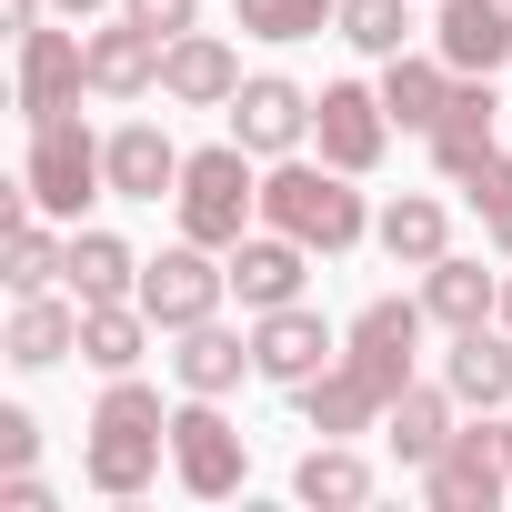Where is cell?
I'll list each match as a JSON object with an SVG mask.
<instances>
[{
	"label": "cell",
	"mask_w": 512,
	"mask_h": 512,
	"mask_svg": "<svg viewBox=\"0 0 512 512\" xmlns=\"http://www.w3.org/2000/svg\"><path fill=\"white\" fill-rule=\"evenodd\" d=\"M231 292H241V312H282V302H302V282H312V241H292V231H241L231 251Z\"/></svg>",
	"instance_id": "cell-13"
},
{
	"label": "cell",
	"mask_w": 512,
	"mask_h": 512,
	"mask_svg": "<svg viewBox=\"0 0 512 512\" xmlns=\"http://www.w3.org/2000/svg\"><path fill=\"white\" fill-rule=\"evenodd\" d=\"M171 472H181L191 502H231L251 482V442L221 422L211 392H181V412H171Z\"/></svg>",
	"instance_id": "cell-5"
},
{
	"label": "cell",
	"mask_w": 512,
	"mask_h": 512,
	"mask_svg": "<svg viewBox=\"0 0 512 512\" xmlns=\"http://www.w3.org/2000/svg\"><path fill=\"white\" fill-rule=\"evenodd\" d=\"M31 462H41V422L11 402V412H0V472H31Z\"/></svg>",
	"instance_id": "cell-34"
},
{
	"label": "cell",
	"mask_w": 512,
	"mask_h": 512,
	"mask_svg": "<svg viewBox=\"0 0 512 512\" xmlns=\"http://www.w3.org/2000/svg\"><path fill=\"white\" fill-rule=\"evenodd\" d=\"M502 332H512V272H502Z\"/></svg>",
	"instance_id": "cell-39"
},
{
	"label": "cell",
	"mask_w": 512,
	"mask_h": 512,
	"mask_svg": "<svg viewBox=\"0 0 512 512\" xmlns=\"http://www.w3.org/2000/svg\"><path fill=\"white\" fill-rule=\"evenodd\" d=\"M442 382H452V402H462V412H512V332H502V322L452 332Z\"/></svg>",
	"instance_id": "cell-18"
},
{
	"label": "cell",
	"mask_w": 512,
	"mask_h": 512,
	"mask_svg": "<svg viewBox=\"0 0 512 512\" xmlns=\"http://www.w3.org/2000/svg\"><path fill=\"white\" fill-rule=\"evenodd\" d=\"M422 312H432L442 332L502 322V272H482V262H462V251H442V262L422 272Z\"/></svg>",
	"instance_id": "cell-25"
},
{
	"label": "cell",
	"mask_w": 512,
	"mask_h": 512,
	"mask_svg": "<svg viewBox=\"0 0 512 512\" xmlns=\"http://www.w3.org/2000/svg\"><path fill=\"white\" fill-rule=\"evenodd\" d=\"M81 41H91V91H101V101H151V91H161V51H171V41L141 31L131 11H121L111 31H81Z\"/></svg>",
	"instance_id": "cell-17"
},
{
	"label": "cell",
	"mask_w": 512,
	"mask_h": 512,
	"mask_svg": "<svg viewBox=\"0 0 512 512\" xmlns=\"http://www.w3.org/2000/svg\"><path fill=\"white\" fill-rule=\"evenodd\" d=\"M61 21V11H51ZM21 31V121H61V111H81V91H91V41L81 31Z\"/></svg>",
	"instance_id": "cell-10"
},
{
	"label": "cell",
	"mask_w": 512,
	"mask_h": 512,
	"mask_svg": "<svg viewBox=\"0 0 512 512\" xmlns=\"http://www.w3.org/2000/svg\"><path fill=\"white\" fill-rule=\"evenodd\" d=\"M452 61L442 51H392L382 61V111H392V131H432L442 111H452Z\"/></svg>",
	"instance_id": "cell-23"
},
{
	"label": "cell",
	"mask_w": 512,
	"mask_h": 512,
	"mask_svg": "<svg viewBox=\"0 0 512 512\" xmlns=\"http://www.w3.org/2000/svg\"><path fill=\"white\" fill-rule=\"evenodd\" d=\"M171 342H181V352H171V382H181V392H211V402L241 392L251 372H262V362H251V332H231L221 312L191 322V332H171Z\"/></svg>",
	"instance_id": "cell-19"
},
{
	"label": "cell",
	"mask_w": 512,
	"mask_h": 512,
	"mask_svg": "<svg viewBox=\"0 0 512 512\" xmlns=\"http://www.w3.org/2000/svg\"><path fill=\"white\" fill-rule=\"evenodd\" d=\"M231 302V262H221V251L211 241H171V251H151V262H141V312L161 322V332H191V322H211Z\"/></svg>",
	"instance_id": "cell-6"
},
{
	"label": "cell",
	"mask_w": 512,
	"mask_h": 512,
	"mask_svg": "<svg viewBox=\"0 0 512 512\" xmlns=\"http://www.w3.org/2000/svg\"><path fill=\"white\" fill-rule=\"evenodd\" d=\"M292 492L322 502V512H362V502H372V462H362L352 442H312V452L292 462Z\"/></svg>",
	"instance_id": "cell-29"
},
{
	"label": "cell",
	"mask_w": 512,
	"mask_h": 512,
	"mask_svg": "<svg viewBox=\"0 0 512 512\" xmlns=\"http://www.w3.org/2000/svg\"><path fill=\"white\" fill-rule=\"evenodd\" d=\"M251 362H262V382H282V392H302L312 372H332L342 362V332L312 312V302H282V312H251Z\"/></svg>",
	"instance_id": "cell-9"
},
{
	"label": "cell",
	"mask_w": 512,
	"mask_h": 512,
	"mask_svg": "<svg viewBox=\"0 0 512 512\" xmlns=\"http://www.w3.org/2000/svg\"><path fill=\"white\" fill-rule=\"evenodd\" d=\"M332 11L342 0H231V21L251 41H312V31H332Z\"/></svg>",
	"instance_id": "cell-32"
},
{
	"label": "cell",
	"mask_w": 512,
	"mask_h": 512,
	"mask_svg": "<svg viewBox=\"0 0 512 512\" xmlns=\"http://www.w3.org/2000/svg\"><path fill=\"white\" fill-rule=\"evenodd\" d=\"M101 161H111V201H171L191 151H181L161 121H121V131L101 141Z\"/></svg>",
	"instance_id": "cell-15"
},
{
	"label": "cell",
	"mask_w": 512,
	"mask_h": 512,
	"mask_svg": "<svg viewBox=\"0 0 512 512\" xmlns=\"http://www.w3.org/2000/svg\"><path fill=\"white\" fill-rule=\"evenodd\" d=\"M452 412H462V402H452V382H402V392H392V412H382V442H392V462H402V472H422V462H432V452L462 432Z\"/></svg>",
	"instance_id": "cell-22"
},
{
	"label": "cell",
	"mask_w": 512,
	"mask_h": 512,
	"mask_svg": "<svg viewBox=\"0 0 512 512\" xmlns=\"http://www.w3.org/2000/svg\"><path fill=\"white\" fill-rule=\"evenodd\" d=\"M502 462H512V412H502Z\"/></svg>",
	"instance_id": "cell-40"
},
{
	"label": "cell",
	"mask_w": 512,
	"mask_h": 512,
	"mask_svg": "<svg viewBox=\"0 0 512 512\" xmlns=\"http://www.w3.org/2000/svg\"><path fill=\"white\" fill-rule=\"evenodd\" d=\"M372 241L392 251V262H402V272H432V262H442V251H452V211H442L432 191H392V201L372 211Z\"/></svg>",
	"instance_id": "cell-24"
},
{
	"label": "cell",
	"mask_w": 512,
	"mask_h": 512,
	"mask_svg": "<svg viewBox=\"0 0 512 512\" xmlns=\"http://www.w3.org/2000/svg\"><path fill=\"white\" fill-rule=\"evenodd\" d=\"M452 191H462V201H472V211H492V201H502V191H512V161H502V151H482V161H472V171H462V181H452Z\"/></svg>",
	"instance_id": "cell-35"
},
{
	"label": "cell",
	"mask_w": 512,
	"mask_h": 512,
	"mask_svg": "<svg viewBox=\"0 0 512 512\" xmlns=\"http://www.w3.org/2000/svg\"><path fill=\"white\" fill-rule=\"evenodd\" d=\"M71 282V231H51V211H11V292H51Z\"/></svg>",
	"instance_id": "cell-30"
},
{
	"label": "cell",
	"mask_w": 512,
	"mask_h": 512,
	"mask_svg": "<svg viewBox=\"0 0 512 512\" xmlns=\"http://www.w3.org/2000/svg\"><path fill=\"white\" fill-rule=\"evenodd\" d=\"M71 292L81 302H131L141 292V251L101 221H71Z\"/></svg>",
	"instance_id": "cell-28"
},
{
	"label": "cell",
	"mask_w": 512,
	"mask_h": 512,
	"mask_svg": "<svg viewBox=\"0 0 512 512\" xmlns=\"http://www.w3.org/2000/svg\"><path fill=\"white\" fill-rule=\"evenodd\" d=\"M161 452H171V412L141 372H111L101 402H91V442H81V482L111 492V502H141L161 482Z\"/></svg>",
	"instance_id": "cell-1"
},
{
	"label": "cell",
	"mask_w": 512,
	"mask_h": 512,
	"mask_svg": "<svg viewBox=\"0 0 512 512\" xmlns=\"http://www.w3.org/2000/svg\"><path fill=\"white\" fill-rule=\"evenodd\" d=\"M0 502H11V512H51V482L41 472H0Z\"/></svg>",
	"instance_id": "cell-36"
},
{
	"label": "cell",
	"mask_w": 512,
	"mask_h": 512,
	"mask_svg": "<svg viewBox=\"0 0 512 512\" xmlns=\"http://www.w3.org/2000/svg\"><path fill=\"white\" fill-rule=\"evenodd\" d=\"M262 221H272V231H292V241H312L322 262H332V251H352V241H372V211H362L352 171L302 161V151L262 171Z\"/></svg>",
	"instance_id": "cell-2"
},
{
	"label": "cell",
	"mask_w": 512,
	"mask_h": 512,
	"mask_svg": "<svg viewBox=\"0 0 512 512\" xmlns=\"http://www.w3.org/2000/svg\"><path fill=\"white\" fill-rule=\"evenodd\" d=\"M422 332H432V312H422V302H402V292H382V302H362V312H352V332H342V362H352V372H372L382 392H402V382H412V352H422Z\"/></svg>",
	"instance_id": "cell-11"
},
{
	"label": "cell",
	"mask_w": 512,
	"mask_h": 512,
	"mask_svg": "<svg viewBox=\"0 0 512 512\" xmlns=\"http://www.w3.org/2000/svg\"><path fill=\"white\" fill-rule=\"evenodd\" d=\"M432 51H442L452 71L492 81V71L512 61V0H442V11H432Z\"/></svg>",
	"instance_id": "cell-16"
},
{
	"label": "cell",
	"mask_w": 512,
	"mask_h": 512,
	"mask_svg": "<svg viewBox=\"0 0 512 512\" xmlns=\"http://www.w3.org/2000/svg\"><path fill=\"white\" fill-rule=\"evenodd\" d=\"M482 241H492V251H502V262H512V191H502V201L482 211Z\"/></svg>",
	"instance_id": "cell-37"
},
{
	"label": "cell",
	"mask_w": 512,
	"mask_h": 512,
	"mask_svg": "<svg viewBox=\"0 0 512 512\" xmlns=\"http://www.w3.org/2000/svg\"><path fill=\"white\" fill-rule=\"evenodd\" d=\"M502 482H512V462H502V422H492V432H452V442L422 462L432 512H492V502H502Z\"/></svg>",
	"instance_id": "cell-12"
},
{
	"label": "cell",
	"mask_w": 512,
	"mask_h": 512,
	"mask_svg": "<svg viewBox=\"0 0 512 512\" xmlns=\"http://www.w3.org/2000/svg\"><path fill=\"white\" fill-rule=\"evenodd\" d=\"M51 11L61 21H91V11H121V0H51Z\"/></svg>",
	"instance_id": "cell-38"
},
{
	"label": "cell",
	"mask_w": 512,
	"mask_h": 512,
	"mask_svg": "<svg viewBox=\"0 0 512 512\" xmlns=\"http://www.w3.org/2000/svg\"><path fill=\"white\" fill-rule=\"evenodd\" d=\"M332 31H342L352 51H372V61H392V51L412 41V0H342V11H332Z\"/></svg>",
	"instance_id": "cell-31"
},
{
	"label": "cell",
	"mask_w": 512,
	"mask_h": 512,
	"mask_svg": "<svg viewBox=\"0 0 512 512\" xmlns=\"http://www.w3.org/2000/svg\"><path fill=\"white\" fill-rule=\"evenodd\" d=\"M231 91H241V51L221 31H181L161 51V101L171 111H231Z\"/></svg>",
	"instance_id": "cell-14"
},
{
	"label": "cell",
	"mask_w": 512,
	"mask_h": 512,
	"mask_svg": "<svg viewBox=\"0 0 512 512\" xmlns=\"http://www.w3.org/2000/svg\"><path fill=\"white\" fill-rule=\"evenodd\" d=\"M312 141H322V161L332 171H382V151H392V111H382V81H322V101H312Z\"/></svg>",
	"instance_id": "cell-7"
},
{
	"label": "cell",
	"mask_w": 512,
	"mask_h": 512,
	"mask_svg": "<svg viewBox=\"0 0 512 512\" xmlns=\"http://www.w3.org/2000/svg\"><path fill=\"white\" fill-rule=\"evenodd\" d=\"M382 412H392V392H382L372 372H352V362H332V372H312V382H302V422H312L322 442L382 432Z\"/></svg>",
	"instance_id": "cell-20"
},
{
	"label": "cell",
	"mask_w": 512,
	"mask_h": 512,
	"mask_svg": "<svg viewBox=\"0 0 512 512\" xmlns=\"http://www.w3.org/2000/svg\"><path fill=\"white\" fill-rule=\"evenodd\" d=\"M492 111H502V101H492V81H472V71H462V81H452V111H442V121L422 131V141H432V171H442V181H462V171H472V161L492 151Z\"/></svg>",
	"instance_id": "cell-26"
},
{
	"label": "cell",
	"mask_w": 512,
	"mask_h": 512,
	"mask_svg": "<svg viewBox=\"0 0 512 512\" xmlns=\"http://www.w3.org/2000/svg\"><path fill=\"white\" fill-rule=\"evenodd\" d=\"M171 211H181V231H191V241L231 251L251 221H262V171H251V151H241V141H211V151H191V161H181V191H171Z\"/></svg>",
	"instance_id": "cell-3"
},
{
	"label": "cell",
	"mask_w": 512,
	"mask_h": 512,
	"mask_svg": "<svg viewBox=\"0 0 512 512\" xmlns=\"http://www.w3.org/2000/svg\"><path fill=\"white\" fill-rule=\"evenodd\" d=\"M231 141H241L251 161H292V151L312 141V91L282 81V71H251V81L231 91Z\"/></svg>",
	"instance_id": "cell-8"
},
{
	"label": "cell",
	"mask_w": 512,
	"mask_h": 512,
	"mask_svg": "<svg viewBox=\"0 0 512 512\" xmlns=\"http://www.w3.org/2000/svg\"><path fill=\"white\" fill-rule=\"evenodd\" d=\"M151 312H141V292L131 302H81V362L111 382V372H141V352H151Z\"/></svg>",
	"instance_id": "cell-27"
},
{
	"label": "cell",
	"mask_w": 512,
	"mask_h": 512,
	"mask_svg": "<svg viewBox=\"0 0 512 512\" xmlns=\"http://www.w3.org/2000/svg\"><path fill=\"white\" fill-rule=\"evenodd\" d=\"M111 191V161H101V131L81 111L61 121H31V161H21V201L51 211V221H81V201Z\"/></svg>",
	"instance_id": "cell-4"
},
{
	"label": "cell",
	"mask_w": 512,
	"mask_h": 512,
	"mask_svg": "<svg viewBox=\"0 0 512 512\" xmlns=\"http://www.w3.org/2000/svg\"><path fill=\"white\" fill-rule=\"evenodd\" d=\"M121 11H131L141 31H161V41H181V31H201V0H121Z\"/></svg>",
	"instance_id": "cell-33"
},
{
	"label": "cell",
	"mask_w": 512,
	"mask_h": 512,
	"mask_svg": "<svg viewBox=\"0 0 512 512\" xmlns=\"http://www.w3.org/2000/svg\"><path fill=\"white\" fill-rule=\"evenodd\" d=\"M0 352H11L21 372H51L81 352V302L61 292H11V332H0Z\"/></svg>",
	"instance_id": "cell-21"
}]
</instances>
